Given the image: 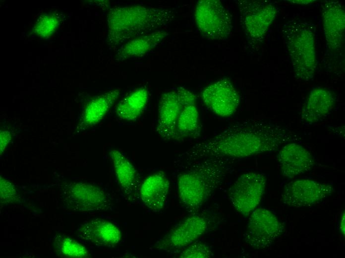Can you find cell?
<instances>
[{
    "instance_id": "obj_25",
    "label": "cell",
    "mask_w": 345,
    "mask_h": 258,
    "mask_svg": "<svg viewBox=\"0 0 345 258\" xmlns=\"http://www.w3.org/2000/svg\"><path fill=\"white\" fill-rule=\"evenodd\" d=\"M213 253L210 247L207 244L196 242L189 245L180 255L183 258H208L212 257Z\"/></svg>"
},
{
    "instance_id": "obj_13",
    "label": "cell",
    "mask_w": 345,
    "mask_h": 258,
    "mask_svg": "<svg viewBox=\"0 0 345 258\" xmlns=\"http://www.w3.org/2000/svg\"><path fill=\"white\" fill-rule=\"evenodd\" d=\"M207 228L204 218L195 215L187 218L172 229L156 244V248L164 251H172L190 245Z\"/></svg>"
},
{
    "instance_id": "obj_7",
    "label": "cell",
    "mask_w": 345,
    "mask_h": 258,
    "mask_svg": "<svg viewBox=\"0 0 345 258\" xmlns=\"http://www.w3.org/2000/svg\"><path fill=\"white\" fill-rule=\"evenodd\" d=\"M283 231V225L275 214L259 208L254 209L249 217L244 240L252 248L263 250L270 248Z\"/></svg>"
},
{
    "instance_id": "obj_10",
    "label": "cell",
    "mask_w": 345,
    "mask_h": 258,
    "mask_svg": "<svg viewBox=\"0 0 345 258\" xmlns=\"http://www.w3.org/2000/svg\"><path fill=\"white\" fill-rule=\"evenodd\" d=\"M326 54L339 58L343 56L345 43V13L343 4L336 1L321 3Z\"/></svg>"
},
{
    "instance_id": "obj_28",
    "label": "cell",
    "mask_w": 345,
    "mask_h": 258,
    "mask_svg": "<svg viewBox=\"0 0 345 258\" xmlns=\"http://www.w3.org/2000/svg\"><path fill=\"white\" fill-rule=\"evenodd\" d=\"M345 212L344 211L341 216L340 221V229L343 236H345Z\"/></svg>"
},
{
    "instance_id": "obj_14",
    "label": "cell",
    "mask_w": 345,
    "mask_h": 258,
    "mask_svg": "<svg viewBox=\"0 0 345 258\" xmlns=\"http://www.w3.org/2000/svg\"><path fill=\"white\" fill-rule=\"evenodd\" d=\"M277 159L283 176L289 179L309 172L314 164L310 152L295 142L285 144L280 150Z\"/></svg>"
},
{
    "instance_id": "obj_1",
    "label": "cell",
    "mask_w": 345,
    "mask_h": 258,
    "mask_svg": "<svg viewBox=\"0 0 345 258\" xmlns=\"http://www.w3.org/2000/svg\"><path fill=\"white\" fill-rule=\"evenodd\" d=\"M295 137L288 129L269 121L251 120L236 123L210 139L194 147L198 157L244 158L272 152Z\"/></svg>"
},
{
    "instance_id": "obj_8",
    "label": "cell",
    "mask_w": 345,
    "mask_h": 258,
    "mask_svg": "<svg viewBox=\"0 0 345 258\" xmlns=\"http://www.w3.org/2000/svg\"><path fill=\"white\" fill-rule=\"evenodd\" d=\"M266 183V178L262 174L248 172L242 174L229 191L232 206L241 214L248 215L260 203Z\"/></svg>"
},
{
    "instance_id": "obj_9",
    "label": "cell",
    "mask_w": 345,
    "mask_h": 258,
    "mask_svg": "<svg viewBox=\"0 0 345 258\" xmlns=\"http://www.w3.org/2000/svg\"><path fill=\"white\" fill-rule=\"evenodd\" d=\"M242 3L241 23L246 37L253 42H259L276 17L278 8L269 1H243Z\"/></svg>"
},
{
    "instance_id": "obj_6",
    "label": "cell",
    "mask_w": 345,
    "mask_h": 258,
    "mask_svg": "<svg viewBox=\"0 0 345 258\" xmlns=\"http://www.w3.org/2000/svg\"><path fill=\"white\" fill-rule=\"evenodd\" d=\"M60 197L65 208L74 211L106 210L110 208L108 196L101 188L82 182L64 184Z\"/></svg>"
},
{
    "instance_id": "obj_12",
    "label": "cell",
    "mask_w": 345,
    "mask_h": 258,
    "mask_svg": "<svg viewBox=\"0 0 345 258\" xmlns=\"http://www.w3.org/2000/svg\"><path fill=\"white\" fill-rule=\"evenodd\" d=\"M204 104L213 113L223 117L236 111L239 104V95L227 78L219 80L206 87L202 93Z\"/></svg>"
},
{
    "instance_id": "obj_29",
    "label": "cell",
    "mask_w": 345,
    "mask_h": 258,
    "mask_svg": "<svg viewBox=\"0 0 345 258\" xmlns=\"http://www.w3.org/2000/svg\"><path fill=\"white\" fill-rule=\"evenodd\" d=\"M289 1H292V2L294 3H305V4H308L309 3L312 2V1H314V0H288Z\"/></svg>"
},
{
    "instance_id": "obj_19",
    "label": "cell",
    "mask_w": 345,
    "mask_h": 258,
    "mask_svg": "<svg viewBox=\"0 0 345 258\" xmlns=\"http://www.w3.org/2000/svg\"><path fill=\"white\" fill-rule=\"evenodd\" d=\"M169 34L157 30L128 40L118 50L116 60L123 61L141 57L158 45Z\"/></svg>"
},
{
    "instance_id": "obj_22",
    "label": "cell",
    "mask_w": 345,
    "mask_h": 258,
    "mask_svg": "<svg viewBox=\"0 0 345 258\" xmlns=\"http://www.w3.org/2000/svg\"><path fill=\"white\" fill-rule=\"evenodd\" d=\"M149 99V91L145 87L136 89L125 97L118 104L116 113L123 121L137 119L144 109Z\"/></svg>"
},
{
    "instance_id": "obj_21",
    "label": "cell",
    "mask_w": 345,
    "mask_h": 258,
    "mask_svg": "<svg viewBox=\"0 0 345 258\" xmlns=\"http://www.w3.org/2000/svg\"><path fill=\"white\" fill-rule=\"evenodd\" d=\"M110 154L121 188L126 194L131 195L138 184V174L135 167L119 151L112 150Z\"/></svg>"
},
{
    "instance_id": "obj_26",
    "label": "cell",
    "mask_w": 345,
    "mask_h": 258,
    "mask_svg": "<svg viewBox=\"0 0 345 258\" xmlns=\"http://www.w3.org/2000/svg\"><path fill=\"white\" fill-rule=\"evenodd\" d=\"M0 202L2 204L13 202L18 199V193L14 186L0 177Z\"/></svg>"
},
{
    "instance_id": "obj_20",
    "label": "cell",
    "mask_w": 345,
    "mask_h": 258,
    "mask_svg": "<svg viewBox=\"0 0 345 258\" xmlns=\"http://www.w3.org/2000/svg\"><path fill=\"white\" fill-rule=\"evenodd\" d=\"M120 90L116 89L92 100L87 105L80 123L82 128L94 126L100 122L117 99Z\"/></svg>"
},
{
    "instance_id": "obj_3",
    "label": "cell",
    "mask_w": 345,
    "mask_h": 258,
    "mask_svg": "<svg viewBox=\"0 0 345 258\" xmlns=\"http://www.w3.org/2000/svg\"><path fill=\"white\" fill-rule=\"evenodd\" d=\"M282 33L294 77L301 81L312 80L316 66L315 25L304 19H293L283 26Z\"/></svg>"
},
{
    "instance_id": "obj_24",
    "label": "cell",
    "mask_w": 345,
    "mask_h": 258,
    "mask_svg": "<svg viewBox=\"0 0 345 258\" xmlns=\"http://www.w3.org/2000/svg\"><path fill=\"white\" fill-rule=\"evenodd\" d=\"M54 244L57 251L62 256L74 258L90 256L89 251L84 246L69 237L57 235L55 237Z\"/></svg>"
},
{
    "instance_id": "obj_17",
    "label": "cell",
    "mask_w": 345,
    "mask_h": 258,
    "mask_svg": "<svg viewBox=\"0 0 345 258\" xmlns=\"http://www.w3.org/2000/svg\"><path fill=\"white\" fill-rule=\"evenodd\" d=\"M335 103L329 90L316 86L310 91L301 111V121L307 125L314 124L325 118Z\"/></svg>"
},
{
    "instance_id": "obj_5",
    "label": "cell",
    "mask_w": 345,
    "mask_h": 258,
    "mask_svg": "<svg viewBox=\"0 0 345 258\" xmlns=\"http://www.w3.org/2000/svg\"><path fill=\"white\" fill-rule=\"evenodd\" d=\"M194 15L199 31L207 39L226 40L231 33V15L220 0L198 1Z\"/></svg>"
},
{
    "instance_id": "obj_15",
    "label": "cell",
    "mask_w": 345,
    "mask_h": 258,
    "mask_svg": "<svg viewBox=\"0 0 345 258\" xmlns=\"http://www.w3.org/2000/svg\"><path fill=\"white\" fill-rule=\"evenodd\" d=\"M184 107L176 89L162 94L159 103L157 126L160 135L167 139L175 138L176 122Z\"/></svg>"
},
{
    "instance_id": "obj_16",
    "label": "cell",
    "mask_w": 345,
    "mask_h": 258,
    "mask_svg": "<svg viewBox=\"0 0 345 258\" xmlns=\"http://www.w3.org/2000/svg\"><path fill=\"white\" fill-rule=\"evenodd\" d=\"M77 236L84 241L100 247H111L120 241L118 228L109 221L96 219L82 224L78 229Z\"/></svg>"
},
{
    "instance_id": "obj_23",
    "label": "cell",
    "mask_w": 345,
    "mask_h": 258,
    "mask_svg": "<svg viewBox=\"0 0 345 258\" xmlns=\"http://www.w3.org/2000/svg\"><path fill=\"white\" fill-rule=\"evenodd\" d=\"M199 115L195 105L184 107L178 118L175 138L191 137L199 133Z\"/></svg>"
},
{
    "instance_id": "obj_18",
    "label": "cell",
    "mask_w": 345,
    "mask_h": 258,
    "mask_svg": "<svg viewBox=\"0 0 345 258\" xmlns=\"http://www.w3.org/2000/svg\"><path fill=\"white\" fill-rule=\"evenodd\" d=\"M170 183L163 172L152 174L143 182L140 188V197L150 209L158 211L164 208L167 201Z\"/></svg>"
},
{
    "instance_id": "obj_4",
    "label": "cell",
    "mask_w": 345,
    "mask_h": 258,
    "mask_svg": "<svg viewBox=\"0 0 345 258\" xmlns=\"http://www.w3.org/2000/svg\"><path fill=\"white\" fill-rule=\"evenodd\" d=\"M222 164L219 160H207L178 176V196L185 205L195 208L203 203L211 188L223 178Z\"/></svg>"
},
{
    "instance_id": "obj_27",
    "label": "cell",
    "mask_w": 345,
    "mask_h": 258,
    "mask_svg": "<svg viewBox=\"0 0 345 258\" xmlns=\"http://www.w3.org/2000/svg\"><path fill=\"white\" fill-rule=\"evenodd\" d=\"M11 139V135L8 131H2L0 132V153L5 149V147L9 143Z\"/></svg>"
},
{
    "instance_id": "obj_11",
    "label": "cell",
    "mask_w": 345,
    "mask_h": 258,
    "mask_svg": "<svg viewBox=\"0 0 345 258\" xmlns=\"http://www.w3.org/2000/svg\"><path fill=\"white\" fill-rule=\"evenodd\" d=\"M332 185L309 179L287 184L282 194L283 203L288 206L302 207L314 204L330 195Z\"/></svg>"
},
{
    "instance_id": "obj_2",
    "label": "cell",
    "mask_w": 345,
    "mask_h": 258,
    "mask_svg": "<svg viewBox=\"0 0 345 258\" xmlns=\"http://www.w3.org/2000/svg\"><path fill=\"white\" fill-rule=\"evenodd\" d=\"M174 18L171 9L141 5L115 6L108 15V43L116 47L165 27Z\"/></svg>"
}]
</instances>
